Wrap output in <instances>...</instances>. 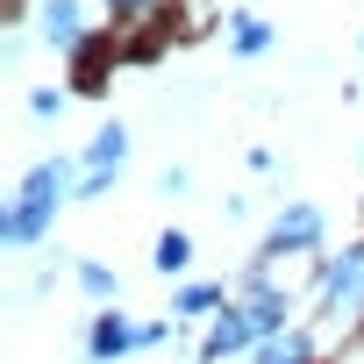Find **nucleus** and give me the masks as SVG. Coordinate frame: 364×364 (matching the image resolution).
Instances as JSON below:
<instances>
[{
    "instance_id": "f257e3e1",
    "label": "nucleus",
    "mask_w": 364,
    "mask_h": 364,
    "mask_svg": "<svg viewBox=\"0 0 364 364\" xmlns=\"http://www.w3.org/2000/svg\"><path fill=\"white\" fill-rule=\"evenodd\" d=\"M72 200H79V157H36L0 208V250H36Z\"/></svg>"
},
{
    "instance_id": "f03ea898",
    "label": "nucleus",
    "mask_w": 364,
    "mask_h": 364,
    "mask_svg": "<svg viewBox=\"0 0 364 364\" xmlns=\"http://www.w3.org/2000/svg\"><path fill=\"white\" fill-rule=\"evenodd\" d=\"M314 307H321V328H350L364 321V236L328 250L314 264Z\"/></svg>"
},
{
    "instance_id": "7ed1b4c3",
    "label": "nucleus",
    "mask_w": 364,
    "mask_h": 364,
    "mask_svg": "<svg viewBox=\"0 0 364 364\" xmlns=\"http://www.w3.org/2000/svg\"><path fill=\"white\" fill-rule=\"evenodd\" d=\"M257 257H264V264H279V257H314V264H321V257H328V215H321L314 200H286V208L272 215Z\"/></svg>"
},
{
    "instance_id": "20e7f679",
    "label": "nucleus",
    "mask_w": 364,
    "mask_h": 364,
    "mask_svg": "<svg viewBox=\"0 0 364 364\" xmlns=\"http://www.w3.org/2000/svg\"><path fill=\"white\" fill-rule=\"evenodd\" d=\"M272 336H279V328H272L243 293H229V307H222V314L208 321V336H200V364H229V357H243V364H250V357H257V343H272Z\"/></svg>"
},
{
    "instance_id": "39448f33",
    "label": "nucleus",
    "mask_w": 364,
    "mask_h": 364,
    "mask_svg": "<svg viewBox=\"0 0 364 364\" xmlns=\"http://www.w3.org/2000/svg\"><path fill=\"white\" fill-rule=\"evenodd\" d=\"M129 143H136V136H129L122 114H107V122L86 136V150H79V200H100L114 178L129 171Z\"/></svg>"
},
{
    "instance_id": "423d86ee",
    "label": "nucleus",
    "mask_w": 364,
    "mask_h": 364,
    "mask_svg": "<svg viewBox=\"0 0 364 364\" xmlns=\"http://www.w3.org/2000/svg\"><path fill=\"white\" fill-rule=\"evenodd\" d=\"M86 357L93 364H122V357H143V321L122 314V307H100L86 321Z\"/></svg>"
},
{
    "instance_id": "0eeeda50",
    "label": "nucleus",
    "mask_w": 364,
    "mask_h": 364,
    "mask_svg": "<svg viewBox=\"0 0 364 364\" xmlns=\"http://www.w3.org/2000/svg\"><path fill=\"white\" fill-rule=\"evenodd\" d=\"M36 43L58 58L86 50V0H36Z\"/></svg>"
},
{
    "instance_id": "6e6552de",
    "label": "nucleus",
    "mask_w": 364,
    "mask_h": 364,
    "mask_svg": "<svg viewBox=\"0 0 364 364\" xmlns=\"http://www.w3.org/2000/svg\"><path fill=\"white\" fill-rule=\"evenodd\" d=\"M250 364H321V336H314L307 321H293V328H279L272 343H257Z\"/></svg>"
},
{
    "instance_id": "1a4fd4ad",
    "label": "nucleus",
    "mask_w": 364,
    "mask_h": 364,
    "mask_svg": "<svg viewBox=\"0 0 364 364\" xmlns=\"http://www.w3.org/2000/svg\"><path fill=\"white\" fill-rule=\"evenodd\" d=\"M229 307V286L222 279H186V286H171V314L178 321H215Z\"/></svg>"
},
{
    "instance_id": "9d476101",
    "label": "nucleus",
    "mask_w": 364,
    "mask_h": 364,
    "mask_svg": "<svg viewBox=\"0 0 364 364\" xmlns=\"http://www.w3.org/2000/svg\"><path fill=\"white\" fill-rule=\"evenodd\" d=\"M272 43H279V29H272V22H264L257 8H236V15H229V58L257 65V58H264Z\"/></svg>"
},
{
    "instance_id": "9b49d317",
    "label": "nucleus",
    "mask_w": 364,
    "mask_h": 364,
    "mask_svg": "<svg viewBox=\"0 0 364 364\" xmlns=\"http://www.w3.org/2000/svg\"><path fill=\"white\" fill-rule=\"evenodd\" d=\"M150 272L171 279V286H186V272H193V236H186V229H164V236L150 243Z\"/></svg>"
},
{
    "instance_id": "f8f14e48",
    "label": "nucleus",
    "mask_w": 364,
    "mask_h": 364,
    "mask_svg": "<svg viewBox=\"0 0 364 364\" xmlns=\"http://www.w3.org/2000/svg\"><path fill=\"white\" fill-rule=\"evenodd\" d=\"M72 279H79V293H86L93 307H122V272H114L107 257H79Z\"/></svg>"
},
{
    "instance_id": "ddd939ff",
    "label": "nucleus",
    "mask_w": 364,
    "mask_h": 364,
    "mask_svg": "<svg viewBox=\"0 0 364 364\" xmlns=\"http://www.w3.org/2000/svg\"><path fill=\"white\" fill-rule=\"evenodd\" d=\"M157 15H171V0H107V29H150Z\"/></svg>"
},
{
    "instance_id": "4468645a",
    "label": "nucleus",
    "mask_w": 364,
    "mask_h": 364,
    "mask_svg": "<svg viewBox=\"0 0 364 364\" xmlns=\"http://www.w3.org/2000/svg\"><path fill=\"white\" fill-rule=\"evenodd\" d=\"M65 107H72V93L65 86H29V129H50V122H65Z\"/></svg>"
},
{
    "instance_id": "2eb2a0df",
    "label": "nucleus",
    "mask_w": 364,
    "mask_h": 364,
    "mask_svg": "<svg viewBox=\"0 0 364 364\" xmlns=\"http://www.w3.org/2000/svg\"><path fill=\"white\" fill-rule=\"evenodd\" d=\"M157 193H164V200L193 193V171H186V164H164V171H157Z\"/></svg>"
},
{
    "instance_id": "dca6fc26",
    "label": "nucleus",
    "mask_w": 364,
    "mask_h": 364,
    "mask_svg": "<svg viewBox=\"0 0 364 364\" xmlns=\"http://www.w3.org/2000/svg\"><path fill=\"white\" fill-rule=\"evenodd\" d=\"M357 58H364V36H357Z\"/></svg>"
}]
</instances>
